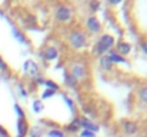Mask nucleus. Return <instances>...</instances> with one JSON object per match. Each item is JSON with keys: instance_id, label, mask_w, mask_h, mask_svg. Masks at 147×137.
Returning <instances> with one entry per match:
<instances>
[{"instance_id": "1", "label": "nucleus", "mask_w": 147, "mask_h": 137, "mask_svg": "<svg viewBox=\"0 0 147 137\" xmlns=\"http://www.w3.org/2000/svg\"><path fill=\"white\" fill-rule=\"evenodd\" d=\"M67 43L70 46L71 50L74 51H80L84 50L89 45V36L86 33V30L83 29H74L67 34Z\"/></svg>"}, {"instance_id": "2", "label": "nucleus", "mask_w": 147, "mask_h": 137, "mask_svg": "<svg viewBox=\"0 0 147 137\" xmlns=\"http://www.w3.org/2000/svg\"><path fill=\"white\" fill-rule=\"evenodd\" d=\"M114 46H116L114 36L113 34H109V33H103L97 39L96 45L93 47V51L97 54L98 57H101V56H106V53H109L110 50H113Z\"/></svg>"}, {"instance_id": "3", "label": "nucleus", "mask_w": 147, "mask_h": 137, "mask_svg": "<svg viewBox=\"0 0 147 137\" xmlns=\"http://www.w3.org/2000/svg\"><path fill=\"white\" fill-rule=\"evenodd\" d=\"M53 16L59 23H70L74 17V7L69 3H60L54 7Z\"/></svg>"}, {"instance_id": "4", "label": "nucleus", "mask_w": 147, "mask_h": 137, "mask_svg": "<svg viewBox=\"0 0 147 137\" xmlns=\"http://www.w3.org/2000/svg\"><path fill=\"white\" fill-rule=\"evenodd\" d=\"M67 70H69V73H70L77 82L84 80V79L87 77V72H89V70H87V66H86L84 63H82V61H73Z\"/></svg>"}, {"instance_id": "5", "label": "nucleus", "mask_w": 147, "mask_h": 137, "mask_svg": "<svg viewBox=\"0 0 147 137\" xmlns=\"http://www.w3.org/2000/svg\"><path fill=\"white\" fill-rule=\"evenodd\" d=\"M84 29H86V33H92V34H98L103 29V24L100 22L97 16L94 14H89L84 20Z\"/></svg>"}, {"instance_id": "6", "label": "nucleus", "mask_w": 147, "mask_h": 137, "mask_svg": "<svg viewBox=\"0 0 147 137\" xmlns=\"http://www.w3.org/2000/svg\"><path fill=\"white\" fill-rule=\"evenodd\" d=\"M23 73L26 76H29L30 79H36L37 76H40V69L37 66L36 61L33 60H26L23 63Z\"/></svg>"}, {"instance_id": "7", "label": "nucleus", "mask_w": 147, "mask_h": 137, "mask_svg": "<svg viewBox=\"0 0 147 137\" xmlns=\"http://www.w3.org/2000/svg\"><path fill=\"white\" fill-rule=\"evenodd\" d=\"M59 57V49L56 46H47L42 51V59L46 61H54Z\"/></svg>"}, {"instance_id": "8", "label": "nucleus", "mask_w": 147, "mask_h": 137, "mask_svg": "<svg viewBox=\"0 0 147 137\" xmlns=\"http://www.w3.org/2000/svg\"><path fill=\"white\" fill-rule=\"evenodd\" d=\"M121 129L127 136H134L139 132V124L134 120H123L121 121Z\"/></svg>"}, {"instance_id": "9", "label": "nucleus", "mask_w": 147, "mask_h": 137, "mask_svg": "<svg viewBox=\"0 0 147 137\" xmlns=\"http://www.w3.org/2000/svg\"><path fill=\"white\" fill-rule=\"evenodd\" d=\"M79 126L82 130H89V132H93V133H97L98 132V124L93 123L90 119L87 117H79Z\"/></svg>"}, {"instance_id": "10", "label": "nucleus", "mask_w": 147, "mask_h": 137, "mask_svg": "<svg viewBox=\"0 0 147 137\" xmlns=\"http://www.w3.org/2000/svg\"><path fill=\"white\" fill-rule=\"evenodd\" d=\"M107 59L110 60L111 64H129L127 59L123 57V56H120L116 50H110V51L107 53Z\"/></svg>"}, {"instance_id": "11", "label": "nucleus", "mask_w": 147, "mask_h": 137, "mask_svg": "<svg viewBox=\"0 0 147 137\" xmlns=\"http://www.w3.org/2000/svg\"><path fill=\"white\" fill-rule=\"evenodd\" d=\"M120 56H123V57H126V56H129L130 53H131V45L130 43H127V42H124V40H121V42H119L117 45H116V49H114Z\"/></svg>"}, {"instance_id": "12", "label": "nucleus", "mask_w": 147, "mask_h": 137, "mask_svg": "<svg viewBox=\"0 0 147 137\" xmlns=\"http://www.w3.org/2000/svg\"><path fill=\"white\" fill-rule=\"evenodd\" d=\"M63 80H64V86L69 89H76L79 86V82L69 73L67 69H64V72H63Z\"/></svg>"}, {"instance_id": "13", "label": "nucleus", "mask_w": 147, "mask_h": 137, "mask_svg": "<svg viewBox=\"0 0 147 137\" xmlns=\"http://www.w3.org/2000/svg\"><path fill=\"white\" fill-rule=\"evenodd\" d=\"M11 34H13V37L17 40V42H20L22 45H29V40H27V37L24 36V33L23 32H20L19 29H16V27H11Z\"/></svg>"}, {"instance_id": "14", "label": "nucleus", "mask_w": 147, "mask_h": 137, "mask_svg": "<svg viewBox=\"0 0 147 137\" xmlns=\"http://www.w3.org/2000/svg\"><path fill=\"white\" fill-rule=\"evenodd\" d=\"M16 129H17V136L24 137L29 132V126H27V121L26 120H17V124H16Z\"/></svg>"}, {"instance_id": "15", "label": "nucleus", "mask_w": 147, "mask_h": 137, "mask_svg": "<svg viewBox=\"0 0 147 137\" xmlns=\"http://www.w3.org/2000/svg\"><path fill=\"white\" fill-rule=\"evenodd\" d=\"M80 130V126H79V119L74 117L71 123H69L66 126V133H71V134H76L77 132Z\"/></svg>"}, {"instance_id": "16", "label": "nucleus", "mask_w": 147, "mask_h": 137, "mask_svg": "<svg viewBox=\"0 0 147 137\" xmlns=\"http://www.w3.org/2000/svg\"><path fill=\"white\" fill-rule=\"evenodd\" d=\"M137 99L142 104L147 106V84H143L139 90H137Z\"/></svg>"}, {"instance_id": "17", "label": "nucleus", "mask_w": 147, "mask_h": 137, "mask_svg": "<svg viewBox=\"0 0 147 137\" xmlns=\"http://www.w3.org/2000/svg\"><path fill=\"white\" fill-rule=\"evenodd\" d=\"M98 63H100V67L104 70V72H111L113 70V64L110 63V60L107 59V56H101L98 59Z\"/></svg>"}, {"instance_id": "18", "label": "nucleus", "mask_w": 147, "mask_h": 137, "mask_svg": "<svg viewBox=\"0 0 147 137\" xmlns=\"http://www.w3.org/2000/svg\"><path fill=\"white\" fill-rule=\"evenodd\" d=\"M61 97H63V100H64V103L67 104V107H69V110L74 114L76 113V103L67 96V94H64V93H61Z\"/></svg>"}, {"instance_id": "19", "label": "nucleus", "mask_w": 147, "mask_h": 137, "mask_svg": "<svg viewBox=\"0 0 147 137\" xmlns=\"http://www.w3.org/2000/svg\"><path fill=\"white\" fill-rule=\"evenodd\" d=\"M13 109H14V111H16V114H17V120H26V113H24V110L20 107L19 103H14Z\"/></svg>"}, {"instance_id": "20", "label": "nucleus", "mask_w": 147, "mask_h": 137, "mask_svg": "<svg viewBox=\"0 0 147 137\" xmlns=\"http://www.w3.org/2000/svg\"><path fill=\"white\" fill-rule=\"evenodd\" d=\"M45 86H46V89H50V90H54L56 93L60 90V86L56 83V82H53V80H50V79H46L45 80Z\"/></svg>"}, {"instance_id": "21", "label": "nucleus", "mask_w": 147, "mask_h": 137, "mask_svg": "<svg viewBox=\"0 0 147 137\" xmlns=\"http://www.w3.org/2000/svg\"><path fill=\"white\" fill-rule=\"evenodd\" d=\"M32 106H33V111H34V113H40V111H43V110H45L43 101H42L40 99H39V100H34Z\"/></svg>"}, {"instance_id": "22", "label": "nucleus", "mask_w": 147, "mask_h": 137, "mask_svg": "<svg viewBox=\"0 0 147 137\" xmlns=\"http://www.w3.org/2000/svg\"><path fill=\"white\" fill-rule=\"evenodd\" d=\"M47 137H66L64 132L59 130V129H51L47 132Z\"/></svg>"}, {"instance_id": "23", "label": "nucleus", "mask_w": 147, "mask_h": 137, "mask_svg": "<svg viewBox=\"0 0 147 137\" xmlns=\"http://www.w3.org/2000/svg\"><path fill=\"white\" fill-rule=\"evenodd\" d=\"M56 94V91L54 90H50V89H45L43 93H42V96H40V100L43 101V100H46V99H50V97H53Z\"/></svg>"}, {"instance_id": "24", "label": "nucleus", "mask_w": 147, "mask_h": 137, "mask_svg": "<svg viewBox=\"0 0 147 137\" xmlns=\"http://www.w3.org/2000/svg\"><path fill=\"white\" fill-rule=\"evenodd\" d=\"M30 136L32 137H42V130H40V127L33 126L32 130H30Z\"/></svg>"}, {"instance_id": "25", "label": "nucleus", "mask_w": 147, "mask_h": 137, "mask_svg": "<svg viewBox=\"0 0 147 137\" xmlns=\"http://www.w3.org/2000/svg\"><path fill=\"white\" fill-rule=\"evenodd\" d=\"M17 90H19V94H20L23 99H26V97L29 96V91L26 90V89H24V86H23V84H20V83L17 84Z\"/></svg>"}, {"instance_id": "26", "label": "nucleus", "mask_w": 147, "mask_h": 137, "mask_svg": "<svg viewBox=\"0 0 147 137\" xmlns=\"http://www.w3.org/2000/svg\"><path fill=\"white\" fill-rule=\"evenodd\" d=\"M0 72H3V73L9 72V66H7V63L4 61V59L1 56H0Z\"/></svg>"}, {"instance_id": "27", "label": "nucleus", "mask_w": 147, "mask_h": 137, "mask_svg": "<svg viewBox=\"0 0 147 137\" xmlns=\"http://www.w3.org/2000/svg\"><path fill=\"white\" fill-rule=\"evenodd\" d=\"M45 77L43 76H37L36 79H33V83L36 84V86H45Z\"/></svg>"}, {"instance_id": "28", "label": "nucleus", "mask_w": 147, "mask_h": 137, "mask_svg": "<svg viewBox=\"0 0 147 137\" xmlns=\"http://www.w3.org/2000/svg\"><path fill=\"white\" fill-rule=\"evenodd\" d=\"M89 7H90L92 13H96L98 9H100V3H98V1H92V3L89 4Z\"/></svg>"}, {"instance_id": "29", "label": "nucleus", "mask_w": 147, "mask_h": 137, "mask_svg": "<svg viewBox=\"0 0 147 137\" xmlns=\"http://www.w3.org/2000/svg\"><path fill=\"white\" fill-rule=\"evenodd\" d=\"M80 137H96V133H93V132H89V130H82Z\"/></svg>"}, {"instance_id": "30", "label": "nucleus", "mask_w": 147, "mask_h": 137, "mask_svg": "<svg viewBox=\"0 0 147 137\" xmlns=\"http://www.w3.org/2000/svg\"><path fill=\"white\" fill-rule=\"evenodd\" d=\"M84 111H86V114H87V116H86L87 119H89V116H90V117H93V116H94V111H93V109H92V107H84Z\"/></svg>"}, {"instance_id": "31", "label": "nucleus", "mask_w": 147, "mask_h": 137, "mask_svg": "<svg viewBox=\"0 0 147 137\" xmlns=\"http://www.w3.org/2000/svg\"><path fill=\"white\" fill-rule=\"evenodd\" d=\"M0 137H10V134H9V132L3 127V126H0Z\"/></svg>"}, {"instance_id": "32", "label": "nucleus", "mask_w": 147, "mask_h": 137, "mask_svg": "<svg viewBox=\"0 0 147 137\" xmlns=\"http://www.w3.org/2000/svg\"><path fill=\"white\" fill-rule=\"evenodd\" d=\"M142 51L147 54V37H146V40H144V42L142 43Z\"/></svg>"}, {"instance_id": "33", "label": "nucleus", "mask_w": 147, "mask_h": 137, "mask_svg": "<svg viewBox=\"0 0 147 137\" xmlns=\"http://www.w3.org/2000/svg\"><path fill=\"white\" fill-rule=\"evenodd\" d=\"M121 0H109V4H120Z\"/></svg>"}, {"instance_id": "34", "label": "nucleus", "mask_w": 147, "mask_h": 137, "mask_svg": "<svg viewBox=\"0 0 147 137\" xmlns=\"http://www.w3.org/2000/svg\"><path fill=\"white\" fill-rule=\"evenodd\" d=\"M133 137H143V136H133Z\"/></svg>"}, {"instance_id": "35", "label": "nucleus", "mask_w": 147, "mask_h": 137, "mask_svg": "<svg viewBox=\"0 0 147 137\" xmlns=\"http://www.w3.org/2000/svg\"><path fill=\"white\" fill-rule=\"evenodd\" d=\"M0 79H1V73H0Z\"/></svg>"}, {"instance_id": "36", "label": "nucleus", "mask_w": 147, "mask_h": 137, "mask_svg": "<svg viewBox=\"0 0 147 137\" xmlns=\"http://www.w3.org/2000/svg\"><path fill=\"white\" fill-rule=\"evenodd\" d=\"M74 137H80V136H74Z\"/></svg>"}, {"instance_id": "37", "label": "nucleus", "mask_w": 147, "mask_h": 137, "mask_svg": "<svg viewBox=\"0 0 147 137\" xmlns=\"http://www.w3.org/2000/svg\"><path fill=\"white\" fill-rule=\"evenodd\" d=\"M16 137H22V136H16Z\"/></svg>"}]
</instances>
